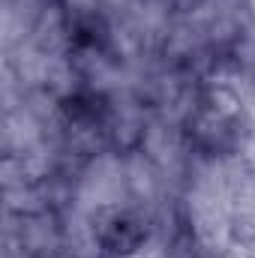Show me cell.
Listing matches in <instances>:
<instances>
[{
  "mask_svg": "<svg viewBox=\"0 0 255 258\" xmlns=\"http://www.w3.org/2000/svg\"><path fill=\"white\" fill-rule=\"evenodd\" d=\"M99 240L108 252L120 255V252H132L138 249V243L144 240V225L138 219H132L129 213H114L102 228H99Z\"/></svg>",
  "mask_w": 255,
  "mask_h": 258,
  "instance_id": "obj_1",
  "label": "cell"
}]
</instances>
